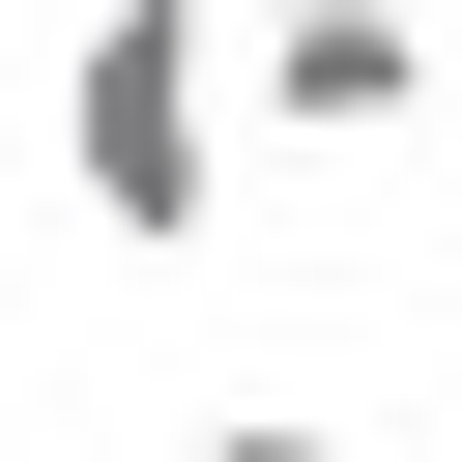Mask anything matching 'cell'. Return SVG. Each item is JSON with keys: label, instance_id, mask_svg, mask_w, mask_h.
Instances as JSON below:
<instances>
[{"label": "cell", "instance_id": "obj_1", "mask_svg": "<svg viewBox=\"0 0 462 462\" xmlns=\"http://www.w3.org/2000/svg\"><path fill=\"white\" fill-rule=\"evenodd\" d=\"M58 173H87V231L116 260H173V231H231V29H58Z\"/></svg>", "mask_w": 462, "mask_h": 462}, {"label": "cell", "instance_id": "obj_2", "mask_svg": "<svg viewBox=\"0 0 462 462\" xmlns=\"http://www.w3.org/2000/svg\"><path fill=\"white\" fill-rule=\"evenodd\" d=\"M433 87H462V0H260V58H231L260 144H404Z\"/></svg>", "mask_w": 462, "mask_h": 462}, {"label": "cell", "instance_id": "obj_3", "mask_svg": "<svg viewBox=\"0 0 462 462\" xmlns=\"http://www.w3.org/2000/svg\"><path fill=\"white\" fill-rule=\"evenodd\" d=\"M173 462H375V433H346V404H202Z\"/></svg>", "mask_w": 462, "mask_h": 462}, {"label": "cell", "instance_id": "obj_4", "mask_svg": "<svg viewBox=\"0 0 462 462\" xmlns=\"http://www.w3.org/2000/svg\"><path fill=\"white\" fill-rule=\"evenodd\" d=\"M116 29H231V58H260V0H116Z\"/></svg>", "mask_w": 462, "mask_h": 462}]
</instances>
